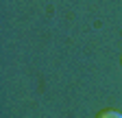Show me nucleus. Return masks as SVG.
Returning a JSON list of instances; mask_svg holds the SVG:
<instances>
[{
	"instance_id": "nucleus-1",
	"label": "nucleus",
	"mask_w": 122,
	"mask_h": 118,
	"mask_svg": "<svg viewBox=\"0 0 122 118\" xmlns=\"http://www.w3.org/2000/svg\"><path fill=\"white\" fill-rule=\"evenodd\" d=\"M96 118H122V114L116 112V109H102V112L96 114Z\"/></svg>"
}]
</instances>
